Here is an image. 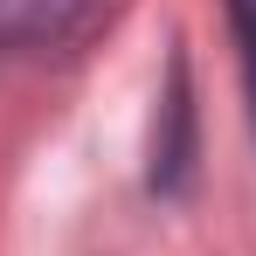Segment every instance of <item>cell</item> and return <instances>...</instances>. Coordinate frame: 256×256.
I'll return each instance as SVG.
<instances>
[{
  "label": "cell",
  "mask_w": 256,
  "mask_h": 256,
  "mask_svg": "<svg viewBox=\"0 0 256 256\" xmlns=\"http://www.w3.org/2000/svg\"><path fill=\"white\" fill-rule=\"evenodd\" d=\"M90 0H0V48H48L84 21Z\"/></svg>",
  "instance_id": "6da1fadb"
},
{
  "label": "cell",
  "mask_w": 256,
  "mask_h": 256,
  "mask_svg": "<svg viewBox=\"0 0 256 256\" xmlns=\"http://www.w3.org/2000/svg\"><path fill=\"white\" fill-rule=\"evenodd\" d=\"M236 35H242V70H250V97H256V0H228Z\"/></svg>",
  "instance_id": "7a4b0ae2"
}]
</instances>
